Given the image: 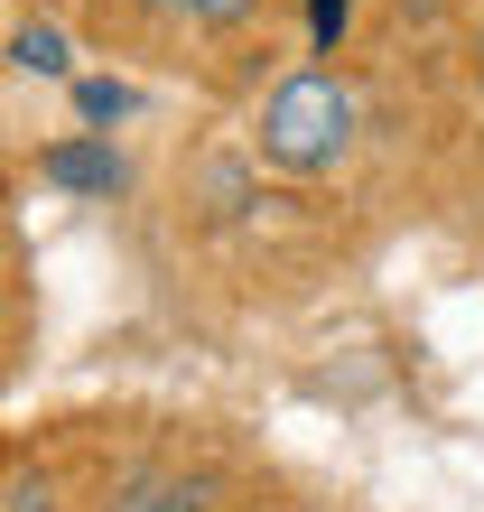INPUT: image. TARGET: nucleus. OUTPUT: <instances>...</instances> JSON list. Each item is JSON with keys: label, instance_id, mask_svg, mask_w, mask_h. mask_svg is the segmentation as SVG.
Returning a JSON list of instances; mask_svg holds the SVG:
<instances>
[{"label": "nucleus", "instance_id": "1", "mask_svg": "<svg viewBox=\"0 0 484 512\" xmlns=\"http://www.w3.org/2000/svg\"><path fill=\"white\" fill-rule=\"evenodd\" d=\"M354 131H363V103L336 66H289L280 84L261 94V122H252V149L280 177H326L354 159Z\"/></svg>", "mask_w": 484, "mask_h": 512}, {"label": "nucleus", "instance_id": "2", "mask_svg": "<svg viewBox=\"0 0 484 512\" xmlns=\"http://www.w3.org/2000/svg\"><path fill=\"white\" fill-rule=\"evenodd\" d=\"M38 177H47V187H66V196H121V187H131V168H121L112 131H75V140H47Z\"/></svg>", "mask_w": 484, "mask_h": 512}, {"label": "nucleus", "instance_id": "3", "mask_svg": "<svg viewBox=\"0 0 484 512\" xmlns=\"http://www.w3.org/2000/svg\"><path fill=\"white\" fill-rule=\"evenodd\" d=\"M103 512H215V475H205V466H149Z\"/></svg>", "mask_w": 484, "mask_h": 512}, {"label": "nucleus", "instance_id": "4", "mask_svg": "<svg viewBox=\"0 0 484 512\" xmlns=\"http://www.w3.org/2000/svg\"><path fill=\"white\" fill-rule=\"evenodd\" d=\"M10 66L19 75H75V38L56 19H19L10 28Z\"/></svg>", "mask_w": 484, "mask_h": 512}, {"label": "nucleus", "instance_id": "5", "mask_svg": "<svg viewBox=\"0 0 484 512\" xmlns=\"http://www.w3.org/2000/svg\"><path fill=\"white\" fill-rule=\"evenodd\" d=\"M75 112H84V122H131L140 94H131V84H112V75H75Z\"/></svg>", "mask_w": 484, "mask_h": 512}, {"label": "nucleus", "instance_id": "6", "mask_svg": "<svg viewBox=\"0 0 484 512\" xmlns=\"http://www.w3.org/2000/svg\"><path fill=\"white\" fill-rule=\"evenodd\" d=\"M187 19L205 28V38H233V28H252V19H261V0H196Z\"/></svg>", "mask_w": 484, "mask_h": 512}, {"label": "nucleus", "instance_id": "7", "mask_svg": "<svg viewBox=\"0 0 484 512\" xmlns=\"http://www.w3.org/2000/svg\"><path fill=\"white\" fill-rule=\"evenodd\" d=\"M0 512H56V475H10V485H0Z\"/></svg>", "mask_w": 484, "mask_h": 512}, {"label": "nucleus", "instance_id": "8", "mask_svg": "<svg viewBox=\"0 0 484 512\" xmlns=\"http://www.w3.org/2000/svg\"><path fill=\"white\" fill-rule=\"evenodd\" d=\"M345 19H354V0H308V38H317V47H336Z\"/></svg>", "mask_w": 484, "mask_h": 512}, {"label": "nucleus", "instance_id": "9", "mask_svg": "<svg viewBox=\"0 0 484 512\" xmlns=\"http://www.w3.org/2000/svg\"><path fill=\"white\" fill-rule=\"evenodd\" d=\"M131 10H140V19H159V28H168V19H187V10H196V0H131Z\"/></svg>", "mask_w": 484, "mask_h": 512}, {"label": "nucleus", "instance_id": "10", "mask_svg": "<svg viewBox=\"0 0 484 512\" xmlns=\"http://www.w3.org/2000/svg\"><path fill=\"white\" fill-rule=\"evenodd\" d=\"M0 336H10V308H0Z\"/></svg>", "mask_w": 484, "mask_h": 512}, {"label": "nucleus", "instance_id": "11", "mask_svg": "<svg viewBox=\"0 0 484 512\" xmlns=\"http://www.w3.org/2000/svg\"><path fill=\"white\" fill-rule=\"evenodd\" d=\"M410 10H438V0H410Z\"/></svg>", "mask_w": 484, "mask_h": 512}]
</instances>
